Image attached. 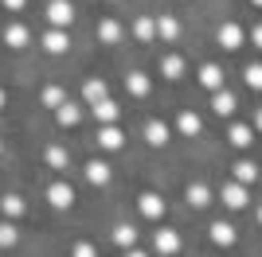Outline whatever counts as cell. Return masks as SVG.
<instances>
[{"label":"cell","mask_w":262,"mask_h":257,"mask_svg":"<svg viewBox=\"0 0 262 257\" xmlns=\"http://www.w3.org/2000/svg\"><path fill=\"white\" fill-rule=\"evenodd\" d=\"M47 20H51V28H63L67 32V23L75 20V4L71 0H51L47 4Z\"/></svg>","instance_id":"obj_1"},{"label":"cell","mask_w":262,"mask_h":257,"mask_svg":"<svg viewBox=\"0 0 262 257\" xmlns=\"http://www.w3.org/2000/svg\"><path fill=\"white\" fill-rule=\"evenodd\" d=\"M47 203L67 211V207L75 203V187H71V183H51V187H47Z\"/></svg>","instance_id":"obj_2"},{"label":"cell","mask_w":262,"mask_h":257,"mask_svg":"<svg viewBox=\"0 0 262 257\" xmlns=\"http://www.w3.org/2000/svg\"><path fill=\"white\" fill-rule=\"evenodd\" d=\"M219 199H223V207H231V211H243V207H247V187H243V183H227V187H219Z\"/></svg>","instance_id":"obj_3"},{"label":"cell","mask_w":262,"mask_h":257,"mask_svg":"<svg viewBox=\"0 0 262 257\" xmlns=\"http://www.w3.org/2000/svg\"><path fill=\"white\" fill-rule=\"evenodd\" d=\"M215 39L223 43L227 51H239L243 43H247V32H243L239 23H223V28H219V35H215Z\"/></svg>","instance_id":"obj_4"},{"label":"cell","mask_w":262,"mask_h":257,"mask_svg":"<svg viewBox=\"0 0 262 257\" xmlns=\"http://www.w3.org/2000/svg\"><path fill=\"white\" fill-rule=\"evenodd\" d=\"M153 249L164 253V257H172L176 249H180V234H176V230H157L153 234Z\"/></svg>","instance_id":"obj_5"},{"label":"cell","mask_w":262,"mask_h":257,"mask_svg":"<svg viewBox=\"0 0 262 257\" xmlns=\"http://www.w3.org/2000/svg\"><path fill=\"white\" fill-rule=\"evenodd\" d=\"M82 175H86V183H90V187H106L114 171H110V164H106V160H90Z\"/></svg>","instance_id":"obj_6"},{"label":"cell","mask_w":262,"mask_h":257,"mask_svg":"<svg viewBox=\"0 0 262 257\" xmlns=\"http://www.w3.org/2000/svg\"><path fill=\"white\" fill-rule=\"evenodd\" d=\"M254 137H258V133H254V125H231V133H227V140L231 144H235V148H251L254 144Z\"/></svg>","instance_id":"obj_7"},{"label":"cell","mask_w":262,"mask_h":257,"mask_svg":"<svg viewBox=\"0 0 262 257\" xmlns=\"http://www.w3.org/2000/svg\"><path fill=\"white\" fill-rule=\"evenodd\" d=\"M200 86H204V90H211V94H215V90H223V70H219L215 63H204V66H200Z\"/></svg>","instance_id":"obj_8"},{"label":"cell","mask_w":262,"mask_h":257,"mask_svg":"<svg viewBox=\"0 0 262 257\" xmlns=\"http://www.w3.org/2000/svg\"><path fill=\"white\" fill-rule=\"evenodd\" d=\"M98 144L106 152H114V148H121V144H125V133H121L118 125H102L98 128Z\"/></svg>","instance_id":"obj_9"},{"label":"cell","mask_w":262,"mask_h":257,"mask_svg":"<svg viewBox=\"0 0 262 257\" xmlns=\"http://www.w3.org/2000/svg\"><path fill=\"white\" fill-rule=\"evenodd\" d=\"M137 207H141V214H145V218H153V222H157V218H164V199H161V195H153V191H145Z\"/></svg>","instance_id":"obj_10"},{"label":"cell","mask_w":262,"mask_h":257,"mask_svg":"<svg viewBox=\"0 0 262 257\" xmlns=\"http://www.w3.org/2000/svg\"><path fill=\"white\" fill-rule=\"evenodd\" d=\"M82 101H86V106L106 101V82H102V78H86V82H82Z\"/></svg>","instance_id":"obj_11"},{"label":"cell","mask_w":262,"mask_h":257,"mask_svg":"<svg viewBox=\"0 0 262 257\" xmlns=\"http://www.w3.org/2000/svg\"><path fill=\"white\" fill-rule=\"evenodd\" d=\"M211 113H215V117H231V113H235V94L215 90V94H211Z\"/></svg>","instance_id":"obj_12"},{"label":"cell","mask_w":262,"mask_h":257,"mask_svg":"<svg viewBox=\"0 0 262 257\" xmlns=\"http://www.w3.org/2000/svg\"><path fill=\"white\" fill-rule=\"evenodd\" d=\"M43 47H47V51H51V55H63L67 47H71V35H67L63 28H51V32L43 35Z\"/></svg>","instance_id":"obj_13"},{"label":"cell","mask_w":262,"mask_h":257,"mask_svg":"<svg viewBox=\"0 0 262 257\" xmlns=\"http://www.w3.org/2000/svg\"><path fill=\"white\" fill-rule=\"evenodd\" d=\"M168 137H172V133H168V125H164V121H149V125H145V140H149L153 148L168 144Z\"/></svg>","instance_id":"obj_14"},{"label":"cell","mask_w":262,"mask_h":257,"mask_svg":"<svg viewBox=\"0 0 262 257\" xmlns=\"http://www.w3.org/2000/svg\"><path fill=\"white\" fill-rule=\"evenodd\" d=\"M235 238H239V234H235V226H231V222H211V242H215V246L227 249V246H235Z\"/></svg>","instance_id":"obj_15"},{"label":"cell","mask_w":262,"mask_h":257,"mask_svg":"<svg viewBox=\"0 0 262 257\" xmlns=\"http://www.w3.org/2000/svg\"><path fill=\"white\" fill-rule=\"evenodd\" d=\"M90 109H94V121H102V125H118V113H121L118 101H110V97H106V101H98V106H90Z\"/></svg>","instance_id":"obj_16"},{"label":"cell","mask_w":262,"mask_h":257,"mask_svg":"<svg viewBox=\"0 0 262 257\" xmlns=\"http://www.w3.org/2000/svg\"><path fill=\"white\" fill-rule=\"evenodd\" d=\"M4 43H8V47H16V51H20V47H28V43H32V32H28L24 23H12L8 32H4Z\"/></svg>","instance_id":"obj_17"},{"label":"cell","mask_w":262,"mask_h":257,"mask_svg":"<svg viewBox=\"0 0 262 257\" xmlns=\"http://www.w3.org/2000/svg\"><path fill=\"white\" fill-rule=\"evenodd\" d=\"M157 35H161L164 43H172L176 35H180V23H176V16H157Z\"/></svg>","instance_id":"obj_18"},{"label":"cell","mask_w":262,"mask_h":257,"mask_svg":"<svg viewBox=\"0 0 262 257\" xmlns=\"http://www.w3.org/2000/svg\"><path fill=\"white\" fill-rule=\"evenodd\" d=\"M133 35H137L141 43H153L157 39V20H153V16H141V20L133 23Z\"/></svg>","instance_id":"obj_19"},{"label":"cell","mask_w":262,"mask_h":257,"mask_svg":"<svg viewBox=\"0 0 262 257\" xmlns=\"http://www.w3.org/2000/svg\"><path fill=\"white\" fill-rule=\"evenodd\" d=\"M55 117H59V125H78V121H82V106H71V101H67V106H59L55 109Z\"/></svg>","instance_id":"obj_20"},{"label":"cell","mask_w":262,"mask_h":257,"mask_svg":"<svg viewBox=\"0 0 262 257\" xmlns=\"http://www.w3.org/2000/svg\"><path fill=\"white\" fill-rule=\"evenodd\" d=\"M176 133H184V137H196L200 133V117L192 113V109H184V113L176 117Z\"/></svg>","instance_id":"obj_21"},{"label":"cell","mask_w":262,"mask_h":257,"mask_svg":"<svg viewBox=\"0 0 262 257\" xmlns=\"http://www.w3.org/2000/svg\"><path fill=\"white\" fill-rule=\"evenodd\" d=\"M125 86H129V94H133V97H145V94H149V74L133 70V74H125Z\"/></svg>","instance_id":"obj_22"},{"label":"cell","mask_w":262,"mask_h":257,"mask_svg":"<svg viewBox=\"0 0 262 257\" xmlns=\"http://www.w3.org/2000/svg\"><path fill=\"white\" fill-rule=\"evenodd\" d=\"M254 179H258V168H254L251 160H235V183L247 187V183H254Z\"/></svg>","instance_id":"obj_23"},{"label":"cell","mask_w":262,"mask_h":257,"mask_svg":"<svg viewBox=\"0 0 262 257\" xmlns=\"http://www.w3.org/2000/svg\"><path fill=\"white\" fill-rule=\"evenodd\" d=\"M98 39H102V43H118V39H121V23H118V20H102V23H98Z\"/></svg>","instance_id":"obj_24"},{"label":"cell","mask_w":262,"mask_h":257,"mask_svg":"<svg viewBox=\"0 0 262 257\" xmlns=\"http://www.w3.org/2000/svg\"><path fill=\"white\" fill-rule=\"evenodd\" d=\"M114 242H118L121 249H133V242H137V230H133V226H114Z\"/></svg>","instance_id":"obj_25"},{"label":"cell","mask_w":262,"mask_h":257,"mask_svg":"<svg viewBox=\"0 0 262 257\" xmlns=\"http://www.w3.org/2000/svg\"><path fill=\"white\" fill-rule=\"evenodd\" d=\"M161 74L164 78H180L184 74V59H180V55H168V59L161 63Z\"/></svg>","instance_id":"obj_26"},{"label":"cell","mask_w":262,"mask_h":257,"mask_svg":"<svg viewBox=\"0 0 262 257\" xmlns=\"http://www.w3.org/2000/svg\"><path fill=\"white\" fill-rule=\"evenodd\" d=\"M188 203H192V207H208L211 203V191L204 187V183H192V187H188Z\"/></svg>","instance_id":"obj_27"},{"label":"cell","mask_w":262,"mask_h":257,"mask_svg":"<svg viewBox=\"0 0 262 257\" xmlns=\"http://www.w3.org/2000/svg\"><path fill=\"white\" fill-rule=\"evenodd\" d=\"M0 211L8 214V218H16V214H24V199L20 195H4V199H0Z\"/></svg>","instance_id":"obj_28"},{"label":"cell","mask_w":262,"mask_h":257,"mask_svg":"<svg viewBox=\"0 0 262 257\" xmlns=\"http://www.w3.org/2000/svg\"><path fill=\"white\" fill-rule=\"evenodd\" d=\"M43 106H47V109H59V106H67V94L59 90V86H47V90H43Z\"/></svg>","instance_id":"obj_29"},{"label":"cell","mask_w":262,"mask_h":257,"mask_svg":"<svg viewBox=\"0 0 262 257\" xmlns=\"http://www.w3.org/2000/svg\"><path fill=\"white\" fill-rule=\"evenodd\" d=\"M47 164L63 171L67 164H71V156H67V148H59V144H51V148H47Z\"/></svg>","instance_id":"obj_30"},{"label":"cell","mask_w":262,"mask_h":257,"mask_svg":"<svg viewBox=\"0 0 262 257\" xmlns=\"http://www.w3.org/2000/svg\"><path fill=\"white\" fill-rule=\"evenodd\" d=\"M243 82L251 86V90H262V63H251L243 70Z\"/></svg>","instance_id":"obj_31"},{"label":"cell","mask_w":262,"mask_h":257,"mask_svg":"<svg viewBox=\"0 0 262 257\" xmlns=\"http://www.w3.org/2000/svg\"><path fill=\"white\" fill-rule=\"evenodd\" d=\"M16 242H20V234H16V226H12V222H0V246L8 249V246H16Z\"/></svg>","instance_id":"obj_32"},{"label":"cell","mask_w":262,"mask_h":257,"mask_svg":"<svg viewBox=\"0 0 262 257\" xmlns=\"http://www.w3.org/2000/svg\"><path fill=\"white\" fill-rule=\"evenodd\" d=\"M75 257H98V249L90 246V242H78V246H75Z\"/></svg>","instance_id":"obj_33"},{"label":"cell","mask_w":262,"mask_h":257,"mask_svg":"<svg viewBox=\"0 0 262 257\" xmlns=\"http://www.w3.org/2000/svg\"><path fill=\"white\" fill-rule=\"evenodd\" d=\"M251 43H254V47H262V23H258V28H251Z\"/></svg>","instance_id":"obj_34"},{"label":"cell","mask_w":262,"mask_h":257,"mask_svg":"<svg viewBox=\"0 0 262 257\" xmlns=\"http://www.w3.org/2000/svg\"><path fill=\"white\" fill-rule=\"evenodd\" d=\"M4 8H12V12H20V8H24V0H4Z\"/></svg>","instance_id":"obj_35"},{"label":"cell","mask_w":262,"mask_h":257,"mask_svg":"<svg viewBox=\"0 0 262 257\" xmlns=\"http://www.w3.org/2000/svg\"><path fill=\"white\" fill-rule=\"evenodd\" d=\"M254 133H262V109L254 113Z\"/></svg>","instance_id":"obj_36"},{"label":"cell","mask_w":262,"mask_h":257,"mask_svg":"<svg viewBox=\"0 0 262 257\" xmlns=\"http://www.w3.org/2000/svg\"><path fill=\"white\" fill-rule=\"evenodd\" d=\"M125 257H149V253H141V249H129V253H125Z\"/></svg>","instance_id":"obj_37"},{"label":"cell","mask_w":262,"mask_h":257,"mask_svg":"<svg viewBox=\"0 0 262 257\" xmlns=\"http://www.w3.org/2000/svg\"><path fill=\"white\" fill-rule=\"evenodd\" d=\"M0 109H4V90H0Z\"/></svg>","instance_id":"obj_38"},{"label":"cell","mask_w":262,"mask_h":257,"mask_svg":"<svg viewBox=\"0 0 262 257\" xmlns=\"http://www.w3.org/2000/svg\"><path fill=\"white\" fill-rule=\"evenodd\" d=\"M251 4H254V8H262V0H251Z\"/></svg>","instance_id":"obj_39"},{"label":"cell","mask_w":262,"mask_h":257,"mask_svg":"<svg viewBox=\"0 0 262 257\" xmlns=\"http://www.w3.org/2000/svg\"><path fill=\"white\" fill-rule=\"evenodd\" d=\"M258 222H262V211H258Z\"/></svg>","instance_id":"obj_40"}]
</instances>
